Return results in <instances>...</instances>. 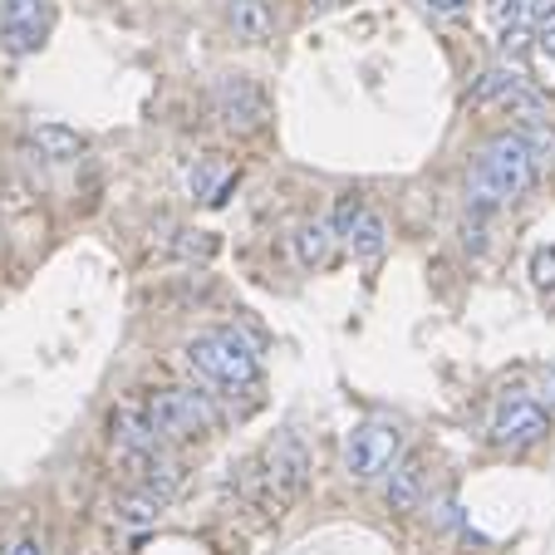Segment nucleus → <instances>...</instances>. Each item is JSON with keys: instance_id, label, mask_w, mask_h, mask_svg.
Instances as JSON below:
<instances>
[{"instance_id": "1", "label": "nucleus", "mask_w": 555, "mask_h": 555, "mask_svg": "<svg viewBox=\"0 0 555 555\" xmlns=\"http://www.w3.org/2000/svg\"><path fill=\"white\" fill-rule=\"evenodd\" d=\"M535 182H541V172H535V163H531V153H526L521 133H502V138H492V143L477 153V163H472L467 202L477 211L512 207V202H521Z\"/></svg>"}, {"instance_id": "2", "label": "nucleus", "mask_w": 555, "mask_h": 555, "mask_svg": "<svg viewBox=\"0 0 555 555\" xmlns=\"http://www.w3.org/2000/svg\"><path fill=\"white\" fill-rule=\"evenodd\" d=\"M182 359H188V369L202 384L221 388V393H246L261 378V359H256L251 339L236 335V330H211V335L188 339Z\"/></svg>"}, {"instance_id": "3", "label": "nucleus", "mask_w": 555, "mask_h": 555, "mask_svg": "<svg viewBox=\"0 0 555 555\" xmlns=\"http://www.w3.org/2000/svg\"><path fill=\"white\" fill-rule=\"evenodd\" d=\"M147 423H153L157 438L192 442L217 428V409H211V399L197 393V388H157L153 399H147Z\"/></svg>"}, {"instance_id": "4", "label": "nucleus", "mask_w": 555, "mask_h": 555, "mask_svg": "<svg viewBox=\"0 0 555 555\" xmlns=\"http://www.w3.org/2000/svg\"><path fill=\"white\" fill-rule=\"evenodd\" d=\"M403 457V428L388 418H364L345 438V472L354 482H374Z\"/></svg>"}, {"instance_id": "5", "label": "nucleus", "mask_w": 555, "mask_h": 555, "mask_svg": "<svg viewBox=\"0 0 555 555\" xmlns=\"http://www.w3.org/2000/svg\"><path fill=\"white\" fill-rule=\"evenodd\" d=\"M211 114H217L221 128L231 133H251V128L266 124L271 104H266V89L246 74H221L217 85H211Z\"/></svg>"}, {"instance_id": "6", "label": "nucleus", "mask_w": 555, "mask_h": 555, "mask_svg": "<svg viewBox=\"0 0 555 555\" xmlns=\"http://www.w3.org/2000/svg\"><path fill=\"white\" fill-rule=\"evenodd\" d=\"M50 0H0V50L5 54H35L50 35Z\"/></svg>"}, {"instance_id": "7", "label": "nucleus", "mask_w": 555, "mask_h": 555, "mask_svg": "<svg viewBox=\"0 0 555 555\" xmlns=\"http://www.w3.org/2000/svg\"><path fill=\"white\" fill-rule=\"evenodd\" d=\"M467 99H472L477 108L506 104V108H526V114H541V94H535L531 79H526L516 64H492V69H482L477 79H472Z\"/></svg>"}, {"instance_id": "8", "label": "nucleus", "mask_w": 555, "mask_h": 555, "mask_svg": "<svg viewBox=\"0 0 555 555\" xmlns=\"http://www.w3.org/2000/svg\"><path fill=\"white\" fill-rule=\"evenodd\" d=\"M545 433H551V413L535 399H506L492 418V442L496 448H512V452L535 448Z\"/></svg>"}, {"instance_id": "9", "label": "nucleus", "mask_w": 555, "mask_h": 555, "mask_svg": "<svg viewBox=\"0 0 555 555\" xmlns=\"http://www.w3.org/2000/svg\"><path fill=\"white\" fill-rule=\"evenodd\" d=\"M335 236L354 246V256H364V261L384 256V246H388L384 217H378L374 207H364V202H339V211H335Z\"/></svg>"}, {"instance_id": "10", "label": "nucleus", "mask_w": 555, "mask_h": 555, "mask_svg": "<svg viewBox=\"0 0 555 555\" xmlns=\"http://www.w3.org/2000/svg\"><path fill=\"white\" fill-rule=\"evenodd\" d=\"M266 477H271V487H275V502H291V496H300V487H305V472H310V457H305V448H300V438H281L271 448V457H266Z\"/></svg>"}, {"instance_id": "11", "label": "nucleus", "mask_w": 555, "mask_h": 555, "mask_svg": "<svg viewBox=\"0 0 555 555\" xmlns=\"http://www.w3.org/2000/svg\"><path fill=\"white\" fill-rule=\"evenodd\" d=\"M393 477H388V506L393 512H413V506L423 502V487H428V462L418 457V452H409V457H399L393 462Z\"/></svg>"}, {"instance_id": "12", "label": "nucleus", "mask_w": 555, "mask_h": 555, "mask_svg": "<svg viewBox=\"0 0 555 555\" xmlns=\"http://www.w3.org/2000/svg\"><path fill=\"white\" fill-rule=\"evenodd\" d=\"M227 25L236 30V40L261 44V40H271V30H275V5L271 0H231Z\"/></svg>"}, {"instance_id": "13", "label": "nucleus", "mask_w": 555, "mask_h": 555, "mask_svg": "<svg viewBox=\"0 0 555 555\" xmlns=\"http://www.w3.org/2000/svg\"><path fill=\"white\" fill-rule=\"evenodd\" d=\"M335 221H305L300 231H295V261L305 266V271H314V266H330V256H335Z\"/></svg>"}, {"instance_id": "14", "label": "nucleus", "mask_w": 555, "mask_h": 555, "mask_svg": "<svg viewBox=\"0 0 555 555\" xmlns=\"http://www.w3.org/2000/svg\"><path fill=\"white\" fill-rule=\"evenodd\" d=\"M114 438H118V448L133 452V457H153L157 433H153V423H147V409H118L114 413Z\"/></svg>"}, {"instance_id": "15", "label": "nucleus", "mask_w": 555, "mask_h": 555, "mask_svg": "<svg viewBox=\"0 0 555 555\" xmlns=\"http://www.w3.org/2000/svg\"><path fill=\"white\" fill-rule=\"evenodd\" d=\"M30 143L40 147L44 163H74V157L85 153V138L74 133V128H64V124H35Z\"/></svg>"}, {"instance_id": "16", "label": "nucleus", "mask_w": 555, "mask_h": 555, "mask_svg": "<svg viewBox=\"0 0 555 555\" xmlns=\"http://www.w3.org/2000/svg\"><path fill=\"white\" fill-rule=\"evenodd\" d=\"M526 143V153H531L535 172H551L555 168V124L545 114H526V124L516 128Z\"/></svg>"}, {"instance_id": "17", "label": "nucleus", "mask_w": 555, "mask_h": 555, "mask_svg": "<svg viewBox=\"0 0 555 555\" xmlns=\"http://www.w3.org/2000/svg\"><path fill=\"white\" fill-rule=\"evenodd\" d=\"M487 21H492L496 40L516 50L526 40V0H487Z\"/></svg>"}, {"instance_id": "18", "label": "nucleus", "mask_w": 555, "mask_h": 555, "mask_svg": "<svg viewBox=\"0 0 555 555\" xmlns=\"http://www.w3.org/2000/svg\"><path fill=\"white\" fill-rule=\"evenodd\" d=\"M163 512H168V506L157 502V496H147V492H133V496H124V502L114 506L118 526H128V531H147V526H157L163 521Z\"/></svg>"}, {"instance_id": "19", "label": "nucleus", "mask_w": 555, "mask_h": 555, "mask_svg": "<svg viewBox=\"0 0 555 555\" xmlns=\"http://www.w3.org/2000/svg\"><path fill=\"white\" fill-rule=\"evenodd\" d=\"M227 168H217L211 157H197L188 168V188H192V197H207V202H221V192H227Z\"/></svg>"}, {"instance_id": "20", "label": "nucleus", "mask_w": 555, "mask_h": 555, "mask_svg": "<svg viewBox=\"0 0 555 555\" xmlns=\"http://www.w3.org/2000/svg\"><path fill=\"white\" fill-rule=\"evenodd\" d=\"M143 492H147V496H157V502L168 506L172 496L182 492V467H178V462H147Z\"/></svg>"}, {"instance_id": "21", "label": "nucleus", "mask_w": 555, "mask_h": 555, "mask_svg": "<svg viewBox=\"0 0 555 555\" xmlns=\"http://www.w3.org/2000/svg\"><path fill=\"white\" fill-rule=\"evenodd\" d=\"M531 275H535V285H555V246H541L531 256Z\"/></svg>"}, {"instance_id": "22", "label": "nucleus", "mask_w": 555, "mask_h": 555, "mask_svg": "<svg viewBox=\"0 0 555 555\" xmlns=\"http://www.w3.org/2000/svg\"><path fill=\"white\" fill-rule=\"evenodd\" d=\"M541 409L555 413V369H545L541 374Z\"/></svg>"}, {"instance_id": "23", "label": "nucleus", "mask_w": 555, "mask_h": 555, "mask_svg": "<svg viewBox=\"0 0 555 555\" xmlns=\"http://www.w3.org/2000/svg\"><path fill=\"white\" fill-rule=\"evenodd\" d=\"M428 11H438V15H462L467 11V0H423Z\"/></svg>"}, {"instance_id": "24", "label": "nucleus", "mask_w": 555, "mask_h": 555, "mask_svg": "<svg viewBox=\"0 0 555 555\" xmlns=\"http://www.w3.org/2000/svg\"><path fill=\"white\" fill-rule=\"evenodd\" d=\"M5 555H40V541H15Z\"/></svg>"}, {"instance_id": "25", "label": "nucleus", "mask_w": 555, "mask_h": 555, "mask_svg": "<svg viewBox=\"0 0 555 555\" xmlns=\"http://www.w3.org/2000/svg\"><path fill=\"white\" fill-rule=\"evenodd\" d=\"M310 5H320V11H330V5H339V0H310Z\"/></svg>"}]
</instances>
